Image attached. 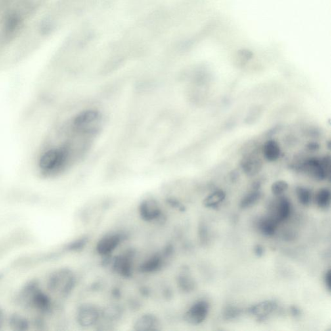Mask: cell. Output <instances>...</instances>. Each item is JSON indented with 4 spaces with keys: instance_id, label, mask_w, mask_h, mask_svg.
<instances>
[{
    "instance_id": "obj_1",
    "label": "cell",
    "mask_w": 331,
    "mask_h": 331,
    "mask_svg": "<svg viewBox=\"0 0 331 331\" xmlns=\"http://www.w3.org/2000/svg\"><path fill=\"white\" fill-rule=\"evenodd\" d=\"M76 163L68 144L64 142L59 147L44 152L40 159L39 167L44 175H53L62 172Z\"/></svg>"
},
{
    "instance_id": "obj_2",
    "label": "cell",
    "mask_w": 331,
    "mask_h": 331,
    "mask_svg": "<svg viewBox=\"0 0 331 331\" xmlns=\"http://www.w3.org/2000/svg\"><path fill=\"white\" fill-rule=\"evenodd\" d=\"M104 125L103 115L99 111L89 109L82 111L71 121L73 130L95 138L102 131Z\"/></svg>"
},
{
    "instance_id": "obj_3",
    "label": "cell",
    "mask_w": 331,
    "mask_h": 331,
    "mask_svg": "<svg viewBox=\"0 0 331 331\" xmlns=\"http://www.w3.org/2000/svg\"><path fill=\"white\" fill-rule=\"evenodd\" d=\"M75 285V277L70 269L56 270L48 279L47 288L51 292L60 296L70 294Z\"/></svg>"
},
{
    "instance_id": "obj_4",
    "label": "cell",
    "mask_w": 331,
    "mask_h": 331,
    "mask_svg": "<svg viewBox=\"0 0 331 331\" xmlns=\"http://www.w3.org/2000/svg\"><path fill=\"white\" fill-rule=\"evenodd\" d=\"M330 156L321 158L311 157L301 165L300 169L317 181H324L330 177L331 173Z\"/></svg>"
},
{
    "instance_id": "obj_5",
    "label": "cell",
    "mask_w": 331,
    "mask_h": 331,
    "mask_svg": "<svg viewBox=\"0 0 331 331\" xmlns=\"http://www.w3.org/2000/svg\"><path fill=\"white\" fill-rule=\"evenodd\" d=\"M209 304L207 301H198L184 314V320L188 324L197 326L206 320L209 312Z\"/></svg>"
},
{
    "instance_id": "obj_6",
    "label": "cell",
    "mask_w": 331,
    "mask_h": 331,
    "mask_svg": "<svg viewBox=\"0 0 331 331\" xmlns=\"http://www.w3.org/2000/svg\"><path fill=\"white\" fill-rule=\"evenodd\" d=\"M100 316V311L95 305L84 304L81 305L77 311V322L83 328H91L96 324Z\"/></svg>"
},
{
    "instance_id": "obj_7",
    "label": "cell",
    "mask_w": 331,
    "mask_h": 331,
    "mask_svg": "<svg viewBox=\"0 0 331 331\" xmlns=\"http://www.w3.org/2000/svg\"><path fill=\"white\" fill-rule=\"evenodd\" d=\"M121 242V237L117 233L107 234L102 237L96 245L98 254L108 255L115 250Z\"/></svg>"
},
{
    "instance_id": "obj_8",
    "label": "cell",
    "mask_w": 331,
    "mask_h": 331,
    "mask_svg": "<svg viewBox=\"0 0 331 331\" xmlns=\"http://www.w3.org/2000/svg\"><path fill=\"white\" fill-rule=\"evenodd\" d=\"M140 216L146 221H152L160 216L161 207L157 201L153 199L142 201L139 207Z\"/></svg>"
},
{
    "instance_id": "obj_9",
    "label": "cell",
    "mask_w": 331,
    "mask_h": 331,
    "mask_svg": "<svg viewBox=\"0 0 331 331\" xmlns=\"http://www.w3.org/2000/svg\"><path fill=\"white\" fill-rule=\"evenodd\" d=\"M240 166L245 175L252 177L260 172L263 167V162L259 157L255 155H248L242 159Z\"/></svg>"
},
{
    "instance_id": "obj_10",
    "label": "cell",
    "mask_w": 331,
    "mask_h": 331,
    "mask_svg": "<svg viewBox=\"0 0 331 331\" xmlns=\"http://www.w3.org/2000/svg\"><path fill=\"white\" fill-rule=\"evenodd\" d=\"M160 326L158 318L152 314H144L139 316L134 323V330L139 331H152L159 330Z\"/></svg>"
},
{
    "instance_id": "obj_11",
    "label": "cell",
    "mask_w": 331,
    "mask_h": 331,
    "mask_svg": "<svg viewBox=\"0 0 331 331\" xmlns=\"http://www.w3.org/2000/svg\"><path fill=\"white\" fill-rule=\"evenodd\" d=\"M261 153L265 160L269 162H275L280 159L282 150L280 144L275 140H267L261 148Z\"/></svg>"
},
{
    "instance_id": "obj_12",
    "label": "cell",
    "mask_w": 331,
    "mask_h": 331,
    "mask_svg": "<svg viewBox=\"0 0 331 331\" xmlns=\"http://www.w3.org/2000/svg\"><path fill=\"white\" fill-rule=\"evenodd\" d=\"M28 304L32 305L39 311L46 312L49 309L51 301L49 297L39 289L31 297Z\"/></svg>"
},
{
    "instance_id": "obj_13",
    "label": "cell",
    "mask_w": 331,
    "mask_h": 331,
    "mask_svg": "<svg viewBox=\"0 0 331 331\" xmlns=\"http://www.w3.org/2000/svg\"><path fill=\"white\" fill-rule=\"evenodd\" d=\"M277 308V304L273 301H265L250 308L251 313L259 319H264L270 315Z\"/></svg>"
},
{
    "instance_id": "obj_14",
    "label": "cell",
    "mask_w": 331,
    "mask_h": 331,
    "mask_svg": "<svg viewBox=\"0 0 331 331\" xmlns=\"http://www.w3.org/2000/svg\"><path fill=\"white\" fill-rule=\"evenodd\" d=\"M280 197L277 205H276V215L274 217L278 223L288 219L290 216L291 209H292L290 201L285 197Z\"/></svg>"
},
{
    "instance_id": "obj_15",
    "label": "cell",
    "mask_w": 331,
    "mask_h": 331,
    "mask_svg": "<svg viewBox=\"0 0 331 331\" xmlns=\"http://www.w3.org/2000/svg\"><path fill=\"white\" fill-rule=\"evenodd\" d=\"M114 267L115 270L122 276H128L131 274V261L128 257H117L114 262Z\"/></svg>"
},
{
    "instance_id": "obj_16",
    "label": "cell",
    "mask_w": 331,
    "mask_h": 331,
    "mask_svg": "<svg viewBox=\"0 0 331 331\" xmlns=\"http://www.w3.org/2000/svg\"><path fill=\"white\" fill-rule=\"evenodd\" d=\"M278 223L274 217L264 218L259 222V228L264 235L272 236L275 234Z\"/></svg>"
},
{
    "instance_id": "obj_17",
    "label": "cell",
    "mask_w": 331,
    "mask_h": 331,
    "mask_svg": "<svg viewBox=\"0 0 331 331\" xmlns=\"http://www.w3.org/2000/svg\"><path fill=\"white\" fill-rule=\"evenodd\" d=\"M162 266V259L159 255H152L140 266V271L144 273H152L159 270Z\"/></svg>"
},
{
    "instance_id": "obj_18",
    "label": "cell",
    "mask_w": 331,
    "mask_h": 331,
    "mask_svg": "<svg viewBox=\"0 0 331 331\" xmlns=\"http://www.w3.org/2000/svg\"><path fill=\"white\" fill-rule=\"evenodd\" d=\"M226 198V194L223 190H218L211 193L203 201V204L208 208H215L223 202Z\"/></svg>"
},
{
    "instance_id": "obj_19",
    "label": "cell",
    "mask_w": 331,
    "mask_h": 331,
    "mask_svg": "<svg viewBox=\"0 0 331 331\" xmlns=\"http://www.w3.org/2000/svg\"><path fill=\"white\" fill-rule=\"evenodd\" d=\"M9 326L11 330L14 331H26L29 330V324L26 318L14 314L10 316Z\"/></svg>"
},
{
    "instance_id": "obj_20",
    "label": "cell",
    "mask_w": 331,
    "mask_h": 331,
    "mask_svg": "<svg viewBox=\"0 0 331 331\" xmlns=\"http://www.w3.org/2000/svg\"><path fill=\"white\" fill-rule=\"evenodd\" d=\"M316 203L320 208H327L331 204V192L328 188H321L318 190L315 198Z\"/></svg>"
},
{
    "instance_id": "obj_21",
    "label": "cell",
    "mask_w": 331,
    "mask_h": 331,
    "mask_svg": "<svg viewBox=\"0 0 331 331\" xmlns=\"http://www.w3.org/2000/svg\"><path fill=\"white\" fill-rule=\"evenodd\" d=\"M261 197V192L258 190H253V191L249 192L241 201V208L244 209L250 208L260 200Z\"/></svg>"
},
{
    "instance_id": "obj_22",
    "label": "cell",
    "mask_w": 331,
    "mask_h": 331,
    "mask_svg": "<svg viewBox=\"0 0 331 331\" xmlns=\"http://www.w3.org/2000/svg\"><path fill=\"white\" fill-rule=\"evenodd\" d=\"M296 193L297 200L303 206H308L311 203L312 193L308 188L299 186L296 188Z\"/></svg>"
},
{
    "instance_id": "obj_23",
    "label": "cell",
    "mask_w": 331,
    "mask_h": 331,
    "mask_svg": "<svg viewBox=\"0 0 331 331\" xmlns=\"http://www.w3.org/2000/svg\"><path fill=\"white\" fill-rule=\"evenodd\" d=\"M289 184L284 180L274 182L271 186V192L276 196H281L288 190Z\"/></svg>"
},
{
    "instance_id": "obj_24",
    "label": "cell",
    "mask_w": 331,
    "mask_h": 331,
    "mask_svg": "<svg viewBox=\"0 0 331 331\" xmlns=\"http://www.w3.org/2000/svg\"><path fill=\"white\" fill-rule=\"evenodd\" d=\"M104 316L106 317V319H110V320H116L120 316V314H119L118 308L113 307L107 309L105 311Z\"/></svg>"
},
{
    "instance_id": "obj_25",
    "label": "cell",
    "mask_w": 331,
    "mask_h": 331,
    "mask_svg": "<svg viewBox=\"0 0 331 331\" xmlns=\"http://www.w3.org/2000/svg\"><path fill=\"white\" fill-rule=\"evenodd\" d=\"M239 315V310L234 307H228L225 312V317L228 320L232 319Z\"/></svg>"
},
{
    "instance_id": "obj_26",
    "label": "cell",
    "mask_w": 331,
    "mask_h": 331,
    "mask_svg": "<svg viewBox=\"0 0 331 331\" xmlns=\"http://www.w3.org/2000/svg\"><path fill=\"white\" fill-rule=\"evenodd\" d=\"M325 282H326V286L328 287L329 290L331 289V272L329 270L328 272L325 276Z\"/></svg>"
},
{
    "instance_id": "obj_27",
    "label": "cell",
    "mask_w": 331,
    "mask_h": 331,
    "mask_svg": "<svg viewBox=\"0 0 331 331\" xmlns=\"http://www.w3.org/2000/svg\"><path fill=\"white\" fill-rule=\"evenodd\" d=\"M229 177L230 181L232 182H235L239 179L240 177V174H239L238 171L237 170H232L231 172L230 173Z\"/></svg>"
},
{
    "instance_id": "obj_28",
    "label": "cell",
    "mask_w": 331,
    "mask_h": 331,
    "mask_svg": "<svg viewBox=\"0 0 331 331\" xmlns=\"http://www.w3.org/2000/svg\"><path fill=\"white\" fill-rule=\"evenodd\" d=\"M307 146V148L312 152H316L320 148L319 144L316 143V142H311V143L308 144Z\"/></svg>"
},
{
    "instance_id": "obj_29",
    "label": "cell",
    "mask_w": 331,
    "mask_h": 331,
    "mask_svg": "<svg viewBox=\"0 0 331 331\" xmlns=\"http://www.w3.org/2000/svg\"><path fill=\"white\" fill-rule=\"evenodd\" d=\"M254 252L257 256H262V255H263L264 252L263 247H262L261 245H256V246L255 247Z\"/></svg>"
},
{
    "instance_id": "obj_30",
    "label": "cell",
    "mask_w": 331,
    "mask_h": 331,
    "mask_svg": "<svg viewBox=\"0 0 331 331\" xmlns=\"http://www.w3.org/2000/svg\"><path fill=\"white\" fill-rule=\"evenodd\" d=\"M4 322H5V314H4L3 311L0 309V330H1V329L3 328Z\"/></svg>"
},
{
    "instance_id": "obj_31",
    "label": "cell",
    "mask_w": 331,
    "mask_h": 331,
    "mask_svg": "<svg viewBox=\"0 0 331 331\" xmlns=\"http://www.w3.org/2000/svg\"><path fill=\"white\" fill-rule=\"evenodd\" d=\"M1 274H0V279H1Z\"/></svg>"
}]
</instances>
